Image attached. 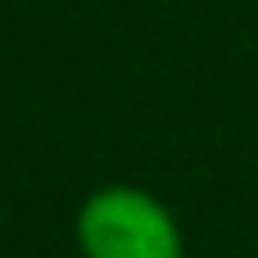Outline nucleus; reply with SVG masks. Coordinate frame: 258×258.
I'll list each match as a JSON object with an SVG mask.
<instances>
[{"label":"nucleus","mask_w":258,"mask_h":258,"mask_svg":"<svg viewBox=\"0 0 258 258\" xmlns=\"http://www.w3.org/2000/svg\"><path fill=\"white\" fill-rule=\"evenodd\" d=\"M86 258H181L172 218L141 190H104L82 209Z\"/></svg>","instance_id":"obj_1"}]
</instances>
